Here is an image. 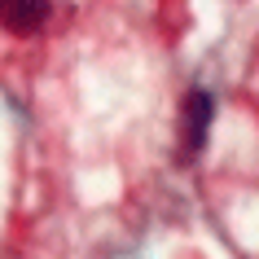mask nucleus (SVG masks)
Masks as SVG:
<instances>
[{"instance_id":"1","label":"nucleus","mask_w":259,"mask_h":259,"mask_svg":"<svg viewBox=\"0 0 259 259\" xmlns=\"http://www.w3.org/2000/svg\"><path fill=\"white\" fill-rule=\"evenodd\" d=\"M211 119H215V97L193 88L180 106V158H198L206 145V132H211Z\"/></svg>"},{"instance_id":"2","label":"nucleus","mask_w":259,"mask_h":259,"mask_svg":"<svg viewBox=\"0 0 259 259\" xmlns=\"http://www.w3.org/2000/svg\"><path fill=\"white\" fill-rule=\"evenodd\" d=\"M49 5H53V0H0V22L9 31H18V35H27V31L44 27Z\"/></svg>"}]
</instances>
